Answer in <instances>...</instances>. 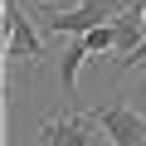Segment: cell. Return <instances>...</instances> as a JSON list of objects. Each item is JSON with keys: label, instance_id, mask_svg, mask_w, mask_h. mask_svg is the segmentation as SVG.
<instances>
[{"label": "cell", "instance_id": "obj_1", "mask_svg": "<svg viewBox=\"0 0 146 146\" xmlns=\"http://www.w3.org/2000/svg\"><path fill=\"white\" fill-rule=\"evenodd\" d=\"M5 44H0V54H5L10 63H39L44 58V25H39V15H29L25 10V0H5Z\"/></svg>", "mask_w": 146, "mask_h": 146}, {"label": "cell", "instance_id": "obj_2", "mask_svg": "<svg viewBox=\"0 0 146 146\" xmlns=\"http://www.w3.org/2000/svg\"><path fill=\"white\" fill-rule=\"evenodd\" d=\"M122 10H127L122 0H83V5H73V10H49V15H39V25H44L49 34H58V39H78V34L117 20Z\"/></svg>", "mask_w": 146, "mask_h": 146}, {"label": "cell", "instance_id": "obj_3", "mask_svg": "<svg viewBox=\"0 0 146 146\" xmlns=\"http://www.w3.org/2000/svg\"><path fill=\"white\" fill-rule=\"evenodd\" d=\"M93 117H98V127L107 131V141H112V146H146V117H141V112H131L127 102L98 107Z\"/></svg>", "mask_w": 146, "mask_h": 146}, {"label": "cell", "instance_id": "obj_4", "mask_svg": "<svg viewBox=\"0 0 146 146\" xmlns=\"http://www.w3.org/2000/svg\"><path fill=\"white\" fill-rule=\"evenodd\" d=\"M98 117H78V112H63V117H49L39 127V146H93Z\"/></svg>", "mask_w": 146, "mask_h": 146}, {"label": "cell", "instance_id": "obj_5", "mask_svg": "<svg viewBox=\"0 0 146 146\" xmlns=\"http://www.w3.org/2000/svg\"><path fill=\"white\" fill-rule=\"evenodd\" d=\"M112 29H117V63H127V58L141 49V39H146V20H141L136 5H127V10L112 20Z\"/></svg>", "mask_w": 146, "mask_h": 146}, {"label": "cell", "instance_id": "obj_6", "mask_svg": "<svg viewBox=\"0 0 146 146\" xmlns=\"http://www.w3.org/2000/svg\"><path fill=\"white\" fill-rule=\"evenodd\" d=\"M83 58H93V54H88V44H83V34H78V39H68V49H63V63H58L63 98H73V88H78V68H83Z\"/></svg>", "mask_w": 146, "mask_h": 146}, {"label": "cell", "instance_id": "obj_7", "mask_svg": "<svg viewBox=\"0 0 146 146\" xmlns=\"http://www.w3.org/2000/svg\"><path fill=\"white\" fill-rule=\"evenodd\" d=\"M83 44H88V54H117V29H112V20L98 25V29H88Z\"/></svg>", "mask_w": 146, "mask_h": 146}, {"label": "cell", "instance_id": "obj_8", "mask_svg": "<svg viewBox=\"0 0 146 146\" xmlns=\"http://www.w3.org/2000/svg\"><path fill=\"white\" fill-rule=\"evenodd\" d=\"M136 10H141V20H146V0H136Z\"/></svg>", "mask_w": 146, "mask_h": 146}, {"label": "cell", "instance_id": "obj_9", "mask_svg": "<svg viewBox=\"0 0 146 146\" xmlns=\"http://www.w3.org/2000/svg\"><path fill=\"white\" fill-rule=\"evenodd\" d=\"M141 98H146V83H141Z\"/></svg>", "mask_w": 146, "mask_h": 146}]
</instances>
